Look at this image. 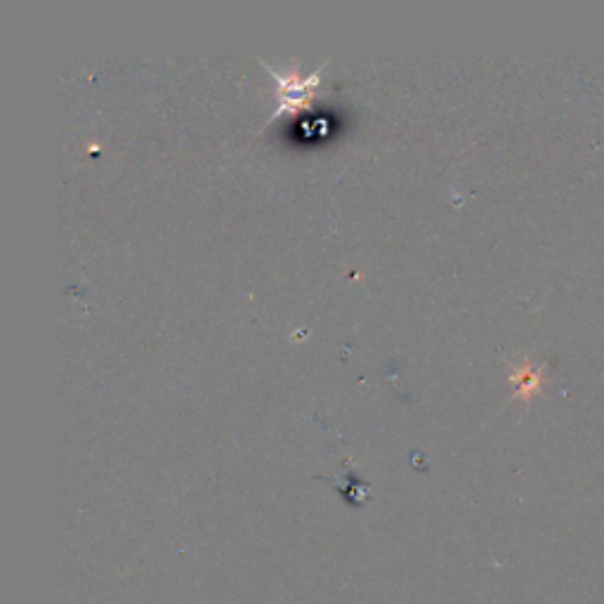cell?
<instances>
[{"instance_id":"1","label":"cell","mask_w":604,"mask_h":604,"mask_svg":"<svg viewBox=\"0 0 604 604\" xmlns=\"http://www.w3.org/2000/svg\"><path fill=\"white\" fill-rule=\"evenodd\" d=\"M263 65L272 71V76H274V81L279 83V91H277L279 107H277V111L272 114V118L293 116V114L298 116L302 107H307L309 99L315 97L319 83H322L324 65L316 66L312 73H302L298 62H290L289 66H281V69L272 65V62H263Z\"/></svg>"},{"instance_id":"2","label":"cell","mask_w":604,"mask_h":604,"mask_svg":"<svg viewBox=\"0 0 604 604\" xmlns=\"http://www.w3.org/2000/svg\"><path fill=\"white\" fill-rule=\"evenodd\" d=\"M510 380L517 385V393L527 399L529 394H534L540 387V371L534 367V364L524 361L522 367H517L513 373H510Z\"/></svg>"}]
</instances>
